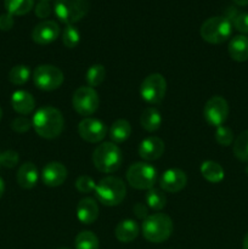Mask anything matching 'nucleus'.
Returning <instances> with one entry per match:
<instances>
[{"mask_svg": "<svg viewBox=\"0 0 248 249\" xmlns=\"http://www.w3.org/2000/svg\"><path fill=\"white\" fill-rule=\"evenodd\" d=\"M32 126L40 138L53 140L62 134L65 118L60 109L53 106H44L36 109L32 118Z\"/></svg>", "mask_w": 248, "mask_h": 249, "instance_id": "nucleus-1", "label": "nucleus"}, {"mask_svg": "<svg viewBox=\"0 0 248 249\" xmlns=\"http://www.w3.org/2000/svg\"><path fill=\"white\" fill-rule=\"evenodd\" d=\"M92 163L99 172L111 174L121 168L123 163V153L114 142H102L94 150Z\"/></svg>", "mask_w": 248, "mask_h": 249, "instance_id": "nucleus-2", "label": "nucleus"}, {"mask_svg": "<svg viewBox=\"0 0 248 249\" xmlns=\"http://www.w3.org/2000/svg\"><path fill=\"white\" fill-rule=\"evenodd\" d=\"M173 220L169 215L163 213H155L148 215L141 225L145 240L152 243H162L167 241L173 233Z\"/></svg>", "mask_w": 248, "mask_h": 249, "instance_id": "nucleus-3", "label": "nucleus"}, {"mask_svg": "<svg viewBox=\"0 0 248 249\" xmlns=\"http://www.w3.org/2000/svg\"><path fill=\"white\" fill-rule=\"evenodd\" d=\"M126 189L123 180L117 177H106L100 180L95 187L97 201L107 207H116L125 198Z\"/></svg>", "mask_w": 248, "mask_h": 249, "instance_id": "nucleus-4", "label": "nucleus"}, {"mask_svg": "<svg viewBox=\"0 0 248 249\" xmlns=\"http://www.w3.org/2000/svg\"><path fill=\"white\" fill-rule=\"evenodd\" d=\"M232 33V23L224 16H214L206 19L199 28L202 39L209 44L225 43Z\"/></svg>", "mask_w": 248, "mask_h": 249, "instance_id": "nucleus-5", "label": "nucleus"}, {"mask_svg": "<svg viewBox=\"0 0 248 249\" xmlns=\"http://www.w3.org/2000/svg\"><path fill=\"white\" fill-rule=\"evenodd\" d=\"M89 0H56L53 12L66 26L79 22L89 11Z\"/></svg>", "mask_w": 248, "mask_h": 249, "instance_id": "nucleus-6", "label": "nucleus"}, {"mask_svg": "<svg viewBox=\"0 0 248 249\" xmlns=\"http://www.w3.org/2000/svg\"><path fill=\"white\" fill-rule=\"evenodd\" d=\"M126 181L134 189L148 191L157 181V170L147 162H136L126 170Z\"/></svg>", "mask_w": 248, "mask_h": 249, "instance_id": "nucleus-7", "label": "nucleus"}, {"mask_svg": "<svg viewBox=\"0 0 248 249\" xmlns=\"http://www.w3.org/2000/svg\"><path fill=\"white\" fill-rule=\"evenodd\" d=\"M33 82L38 89L43 91H53L63 84L62 71L53 65H40L34 70Z\"/></svg>", "mask_w": 248, "mask_h": 249, "instance_id": "nucleus-8", "label": "nucleus"}, {"mask_svg": "<svg viewBox=\"0 0 248 249\" xmlns=\"http://www.w3.org/2000/svg\"><path fill=\"white\" fill-rule=\"evenodd\" d=\"M167 92V80L159 73L148 74L140 85V95L150 105H158L163 101Z\"/></svg>", "mask_w": 248, "mask_h": 249, "instance_id": "nucleus-9", "label": "nucleus"}, {"mask_svg": "<svg viewBox=\"0 0 248 249\" xmlns=\"http://www.w3.org/2000/svg\"><path fill=\"white\" fill-rule=\"evenodd\" d=\"M100 105L99 94L91 87H80L74 91L72 97V106L78 114L84 118L91 116L97 111Z\"/></svg>", "mask_w": 248, "mask_h": 249, "instance_id": "nucleus-10", "label": "nucleus"}, {"mask_svg": "<svg viewBox=\"0 0 248 249\" xmlns=\"http://www.w3.org/2000/svg\"><path fill=\"white\" fill-rule=\"evenodd\" d=\"M229 104L223 96H213L203 107V117L207 124L212 126H221L229 117Z\"/></svg>", "mask_w": 248, "mask_h": 249, "instance_id": "nucleus-11", "label": "nucleus"}, {"mask_svg": "<svg viewBox=\"0 0 248 249\" xmlns=\"http://www.w3.org/2000/svg\"><path fill=\"white\" fill-rule=\"evenodd\" d=\"M78 134L84 141L90 143L101 142L107 134V126L100 119L87 117L78 124Z\"/></svg>", "mask_w": 248, "mask_h": 249, "instance_id": "nucleus-12", "label": "nucleus"}, {"mask_svg": "<svg viewBox=\"0 0 248 249\" xmlns=\"http://www.w3.org/2000/svg\"><path fill=\"white\" fill-rule=\"evenodd\" d=\"M60 26L55 21L46 19L36 24L32 31V39L39 45H48L53 43L60 36Z\"/></svg>", "mask_w": 248, "mask_h": 249, "instance_id": "nucleus-13", "label": "nucleus"}, {"mask_svg": "<svg viewBox=\"0 0 248 249\" xmlns=\"http://www.w3.org/2000/svg\"><path fill=\"white\" fill-rule=\"evenodd\" d=\"M187 184V177L185 172L177 168H170L162 174L159 179V186L163 191L169 194H177L181 191Z\"/></svg>", "mask_w": 248, "mask_h": 249, "instance_id": "nucleus-14", "label": "nucleus"}, {"mask_svg": "<svg viewBox=\"0 0 248 249\" xmlns=\"http://www.w3.org/2000/svg\"><path fill=\"white\" fill-rule=\"evenodd\" d=\"M67 168L60 162H50L43 168L41 180L49 187L61 186L67 179Z\"/></svg>", "mask_w": 248, "mask_h": 249, "instance_id": "nucleus-15", "label": "nucleus"}, {"mask_svg": "<svg viewBox=\"0 0 248 249\" xmlns=\"http://www.w3.org/2000/svg\"><path fill=\"white\" fill-rule=\"evenodd\" d=\"M164 153V142L157 136H148L139 145V156L146 162L156 160Z\"/></svg>", "mask_w": 248, "mask_h": 249, "instance_id": "nucleus-16", "label": "nucleus"}, {"mask_svg": "<svg viewBox=\"0 0 248 249\" xmlns=\"http://www.w3.org/2000/svg\"><path fill=\"white\" fill-rule=\"evenodd\" d=\"M78 220L85 225H91L99 218V206L94 198L85 197L80 199L77 206Z\"/></svg>", "mask_w": 248, "mask_h": 249, "instance_id": "nucleus-17", "label": "nucleus"}, {"mask_svg": "<svg viewBox=\"0 0 248 249\" xmlns=\"http://www.w3.org/2000/svg\"><path fill=\"white\" fill-rule=\"evenodd\" d=\"M11 106L21 116H28L35 108V100L26 90H16L11 95Z\"/></svg>", "mask_w": 248, "mask_h": 249, "instance_id": "nucleus-18", "label": "nucleus"}, {"mask_svg": "<svg viewBox=\"0 0 248 249\" xmlns=\"http://www.w3.org/2000/svg\"><path fill=\"white\" fill-rule=\"evenodd\" d=\"M39 179V172L38 168L35 167V164H33L32 162H26L23 164H21V167L18 168L16 174V180L17 184L22 187V189L31 190L33 189L36 185Z\"/></svg>", "mask_w": 248, "mask_h": 249, "instance_id": "nucleus-19", "label": "nucleus"}, {"mask_svg": "<svg viewBox=\"0 0 248 249\" xmlns=\"http://www.w3.org/2000/svg\"><path fill=\"white\" fill-rule=\"evenodd\" d=\"M140 233V228L138 223L133 219H125L117 224L114 229V236L122 243H130L135 240Z\"/></svg>", "mask_w": 248, "mask_h": 249, "instance_id": "nucleus-20", "label": "nucleus"}, {"mask_svg": "<svg viewBox=\"0 0 248 249\" xmlns=\"http://www.w3.org/2000/svg\"><path fill=\"white\" fill-rule=\"evenodd\" d=\"M230 57L236 62H245L248 60V36L240 34L233 36L228 46Z\"/></svg>", "mask_w": 248, "mask_h": 249, "instance_id": "nucleus-21", "label": "nucleus"}, {"mask_svg": "<svg viewBox=\"0 0 248 249\" xmlns=\"http://www.w3.org/2000/svg\"><path fill=\"white\" fill-rule=\"evenodd\" d=\"M199 170H201L202 177L211 184H219L223 181L224 177H225L223 167L214 160H204L201 164Z\"/></svg>", "mask_w": 248, "mask_h": 249, "instance_id": "nucleus-22", "label": "nucleus"}, {"mask_svg": "<svg viewBox=\"0 0 248 249\" xmlns=\"http://www.w3.org/2000/svg\"><path fill=\"white\" fill-rule=\"evenodd\" d=\"M140 124L148 133L158 130L162 125V116L156 107H147L140 116Z\"/></svg>", "mask_w": 248, "mask_h": 249, "instance_id": "nucleus-23", "label": "nucleus"}, {"mask_svg": "<svg viewBox=\"0 0 248 249\" xmlns=\"http://www.w3.org/2000/svg\"><path fill=\"white\" fill-rule=\"evenodd\" d=\"M131 135V125L126 119H117L109 128V138L112 142L122 143Z\"/></svg>", "mask_w": 248, "mask_h": 249, "instance_id": "nucleus-24", "label": "nucleus"}, {"mask_svg": "<svg viewBox=\"0 0 248 249\" xmlns=\"http://www.w3.org/2000/svg\"><path fill=\"white\" fill-rule=\"evenodd\" d=\"M4 6L12 16H23L34 7V0H4Z\"/></svg>", "mask_w": 248, "mask_h": 249, "instance_id": "nucleus-25", "label": "nucleus"}, {"mask_svg": "<svg viewBox=\"0 0 248 249\" xmlns=\"http://www.w3.org/2000/svg\"><path fill=\"white\" fill-rule=\"evenodd\" d=\"M232 151L235 157L241 162H248V130L242 131L233 140Z\"/></svg>", "mask_w": 248, "mask_h": 249, "instance_id": "nucleus-26", "label": "nucleus"}, {"mask_svg": "<svg viewBox=\"0 0 248 249\" xmlns=\"http://www.w3.org/2000/svg\"><path fill=\"white\" fill-rule=\"evenodd\" d=\"M75 249H99V238L91 231H80L74 240Z\"/></svg>", "mask_w": 248, "mask_h": 249, "instance_id": "nucleus-27", "label": "nucleus"}, {"mask_svg": "<svg viewBox=\"0 0 248 249\" xmlns=\"http://www.w3.org/2000/svg\"><path fill=\"white\" fill-rule=\"evenodd\" d=\"M105 78H106V68L100 63L90 66L89 70L87 71V74H85L88 87H91L94 89L104 83Z\"/></svg>", "mask_w": 248, "mask_h": 249, "instance_id": "nucleus-28", "label": "nucleus"}, {"mask_svg": "<svg viewBox=\"0 0 248 249\" xmlns=\"http://www.w3.org/2000/svg\"><path fill=\"white\" fill-rule=\"evenodd\" d=\"M145 202L148 208L153 209V211H160L167 204V197H165V195L160 190L152 187L146 194Z\"/></svg>", "mask_w": 248, "mask_h": 249, "instance_id": "nucleus-29", "label": "nucleus"}, {"mask_svg": "<svg viewBox=\"0 0 248 249\" xmlns=\"http://www.w3.org/2000/svg\"><path fill=\"white\" fill-rule=\"evenodd\" d=\"M31 78V70L26 65H17L10 70L9 80L15 85H23Z\"/></svg>", "mask_w": 248, "mask_h": 249, "instance_id": "nucleus-30", "label": "nucleus"}, {"mask_svg": "<svg viewBox=\"0 0 248 249\" xmlns=\"http://www.w3.org/2000/svg\"><path fill=\"white\" fill-rule=\"evenodd\" d=\"M80 41V33L78 28L73 24H68L65 27L62 32V43L66 48L74 49L77 48Z\"/></svg>", "mask_w": 248, "mask_h": 249, "instance_id": "nucleus-31", "label": "nucleus"}, {"mask_svg": "<svg viewBox=\"0 0 248 249\" xmlns=\"http://www.w3.org/2000/svg\"><path fill=\"white\" fill-rule=\"evenodd\" d=\"M215 140L220 146L228 147L233 143V131L225 125L218 126L215 130Z\"/></svg>", "mask_w": 248, "mask_h": 249, "instance_id": "nucleus-32", "label": "nucleus"}, {"mask_svg": "<svg viewBox=\"0 0 248 249\" xmlns=\"http://www.w3.org/2000/svg\"><path fill=\"white\" fill-rule=\"evenodd\" d=\"M95 187H96V182L89 175H80L75 180V189L80 194H91L92 191H95Z\"/></svg>", "mask_w": 248, "mask_h": 249, "instance_id": "nucleus-33", "label": "nucleus"}, {"mask_svg": "<svg viewBox=\"0 0 248 249\" xmlns=\"http://www.w3.org/2000/svg\"><path fill=\"white\" fill-rule=\"evenodd\" d=\"M0 162H1V167L4 168H15L19 162V156L16 151L7 150L0 153Z\"/></svg>", "mask_w": 248, "mask_h": 249, "instance_id": "nucleus-34", "label": "nucleus"}, {"mask_svg": "<svg viewBox=\"0 0 248 249\" xmlns=\"http://www.w3.org/2000/svg\"><path fill=\"white\" fill-rule=\"evenodd\" d=\"M31 128H32V121L29 118H27L26 116L16 117V118L11 122V129L14 131H16V133H19V134L27 133Z\"/></svg>", "mask_w": 248, "mask_h": 249, "instance_id": "nucleus-35", "label": "nucleus"}, {"mask_svg": "<svg viewBox=\"0 0 248 249\" xmlns=\"http://www.w3.org/2000/svg\"><path fill=\"white\" fill-rule=\"evenodd\" d=\"M231 23L240 33L248 34V12H238Z\"/></svg>", "mask_w": 248, "mask_h": 249, "instance_id": "nucleus-36", "label": "nucleus"}, {"mask_svg": "<svg viewBox=\"0 0 248 249\" xmlns=\"http://www.w3.org/2000/svg\"><path fill=\"white\" fill-rule=\"evenodd\" d=\"M34 12H35V16L39 18H48L51 15V6L48 1H40L35 5L34 7Z\"/></svg>", "mask_w": 248, "mask_h": 249, "instance_id": "nucleus-37", "label": "nucleus"}, {"mask_svg": "<svg viewBox=\"0 0 248 249\" xmlns=\"http://www.w3.org/2000/svg\"><path fill=\"white\" fill-rule=\"evenodd\" d=\"M14 24H15L14 16H12L11 14L6 12V14L0 15V29H1V31L4 32L10 31V29L14 27Z\"/></svg>", "mask_w": 248, "mask_h": 249, "instance_id": "nucleus-38", "label": "nucleus"}, {"mask_svg": "<svg viewBox=\"0 0 248 249\" xmlns=\"http://www.w3.org/2000/svg\"><path fill=\"white\" fill-rule=\"evenodd\" d=\"M133 212L139 219H142L145 220L148 216V207L146 203H141V202H138L135 206L133 207Z\"/></svg>", "mask_w": 248, "mask_h": 249, "instance_id": "nucleus-39", "label": "nucleus"}, {"mask_svg": "<svg viewBox=\"0 0 248 249\" xmlns=\"http://www.w3.org/2000/svg\"><path fill=\"white\" fill-rule=\"evenodd\" d=\"M4 191H5V182L4 180L0 178V198H1L2 195H4Z\"/></svg>", "mask_w": 248, "mask_h": 249, "instance_id": "nucleus-40", "label": "nucleus"}, {"mask_svg": "<svg viewBox=\"0 0 248 249\" xmlns=\"http://www.w3.org/2000/svg\"><path fill=\"white\" fill-rule=\"evenodd\" d=\"M232 1L240 6H247L248 5V0H232Z\"/></svg>", "mask_w": 248, "mask_h": 249, "instance_id": "nucleus-41", "label": "nucleus"}, {"mask_svg": "<svg viewBox=\"0 0 248 249\" xmlns=\"http://www.w3.org/2000/svg\"><path fill=\"white\" fill-rule=\"evenodd\" d=\"M243 249H248V232L246 233L245 238H243V243H242Z\"/></svg>", "mask_w": 248, "mask_h": 249, "instance_id": "nucleus-42", "label": "nucleus"}, {"mask_svg": "<svg viewBox=\"0 0 248 249\" xmlns=\"http://www.w3.org/2000/svg\"><path fill=\"white\" fill-rule=\"evenodd\" d=\"M1 118H2V109L1 107H0V121H1Z\"/></svg>", "mask_w": 248, "mask_h": 249, "instance_id": "nucleus-43", "label": "nucleus"}, {"mask_svg": "<svg viewBox=\"0 0 248 249\" xmlns=\"http://www.w3.org/2000/svg\"><path fill=\"white\" fill-rule=\"evenodd\" d=\"M246 174H247V177H248V165L246 167Z\"/></svg>", "mask_w": 248, "mask_h": 249, "instance_id": "nucleus-44", "label": "nucleus"}, {"mask_svg": "<svg viewBox=\"0 0 248 249\" xmlns=\"http://www.w3.org/2000/svg\"><path fill=\"white\" fill-rule=\"evenodd\" d=\"M60 249H70V248H60Z\"/></svg>", "mask_w": 248, "mask_h": 249, "instance_id": "nucleus-45", "label": "nucleus"}, {"mask_svg": "<svg viewBox=\"0 0 248 249\" xmlns=\"http://www.w3.org/2000/svg\"><path fill=\"white\" fill-rule=\"evenodd\" d=\"M0 167H1V162H0Z\"/></svg>", "mask_w": 248, "mask_h": 249, "instance_id": "nucleus-46", "label": "nucleus"}, {"mask_svg": "<svg viewBox=\"0 0 248 249\" xmlns=\"http://www.w3.org/2000/svg\"><path fill=\"white\" fill-rule=\"evenodd\" d=\"M43 1H48V0H43Z\"/></svg>", "mask_w": 248, "mask_h": 249, "instance_id": "nucleus-47", "label": "nucleus"}]
</instances>
